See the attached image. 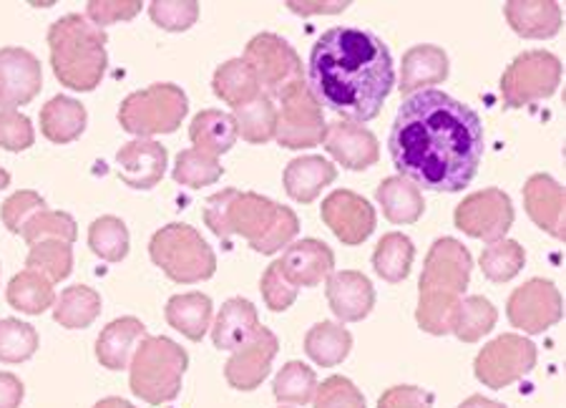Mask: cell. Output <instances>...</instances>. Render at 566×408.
I'll use <instances>...</instances> for the list:
<instances>
[{
    "label": "cell",
    "mask_w": 566,
    "mask_h": 408,
    "mask_svg": "<svg viewBox=\"0 0 566 408\" xmlns=\"http://www.w3.org/2000/svg\"><path fill=\"white\" fill-rule=\"evenodd\" d=\"M244 63L254 71L264 88V96H277L282 88L295 84L303 76V61L295 49L275 33H260L244 49Z\"/></svg>",
    "instance_id": "7c38bea8"
},
{
    "label": "cell",
    "mask_w": 566,
    "mask_h": 408,
    "mask_svg": "<svg viewBox=\"0 0 566 408\" xmlns=\"http://www.w3.org/2000/svg\"><path fill=\"white\" fill-rule=\"evenodd\" d=\"M272 199L254 192H237V189H222L207 199L205 222L217 238L230 240L232 234H242L250 242L260 240L277 215Z\"/></svg>",
    "instance_id": "ba28073f"
},
{
    "label": "cell",
    "mask_w": 566,
    "mask_h": 408,
    "mask_svg": "<svg viewBox=\"0 0 566 408\" xmlns=\"http://www.w3.org/2000/svg\"><path fill=\"white\" fill-rule=\"evenodd\" d=\"M6 297L8 303H11V307L29 315H41L45 307L56 303L53 283L35 270L18 272V275L11 280V285H8Z\"/></svg>",
    "instance_id": "e575fe53"
},
{
    "label": "cell",
    "mask_w": 566,
    "mask_h": 408,
    "mask_svg": "<svg viewBox=\"0 0 566 408\" xmlns=\"http://www.w3.org/2000/svg\"><path fill=\"white\" fill-rule=\"evenodd\" d=\"M43 86L41 63L25 49H0V106L29 104Z\"/></svg>",
    "instance_id": "e0dca14e"
},
{
    "label": "cell",
    "mask_w": 566,
    "mask_h": 408,
    "mask_svg": "<svg viewBox=\"0 0 566 408\" xmlns=\"http://www.w3.org/2000/svg\"><path fill=\"white\" fill-rule=\"evenodd\" d=\"M8 185H11V175H8V171L0 167V192H3Z\"/></svg>",
    "instance_id": "91938a15"
},
{
    "label": "cell",
    "mask_w": 566,
    "mask_h": 408,
    "mask_svg": "<svg viewBox=\"0 0 566 408\" xmlns=\"http://www.w3.org/2000/svg\"><path fill=\"white\" fill-rule=\"evenodd\" d=\"M142 0H91L86 3V18L98 29L118 21H129L142 11Z\"/></svg>",
    "instance_id": "f5cc1de1"
},
{
    "label": "cell",
    "mask_w": 566,
    "mask_h": 408,
    "mask_svg": "<svg viewBox=\"0 0 566 408\" xmlns=\"http://www.w3.org/2000/svg\"><path fill=\"white\" fill-rule=\"evenodd\" d=\"M524 205L532 220L549 232L552 238L564 240L566 224H564V187L549 175H534L528 177L524 185Z\"/></svg>",
    "instance_id": "7402d4cb"
},
{
    "label": "cell",
    "mask_w": 566,
    "mask_h": 408,
    "mask_svg": "<svg viewBox=\"0 0 566 408\" xmlns=\"http://www.w3.org/2000/svg\"><path fill=\"white\" fill-rule=\"evenodd\" d=\"M151 21L164 31H187L197 23L199 18V3L187 0V3H167V0H154L149 6Z\"/></svg>",
    "instance_id": "c3c4849f"
},
{
    "label": "cell",
    "mask_w": 566,
    "mask_h": 408,
    "mask_svg": "<svg viewBox=\"0 0 566 408\" xmlns=\"http://www.w3.org/2000/svg\"><path fill=\"white\" fill-rule=\"evenodd\" d=\"M187 94L175 84H154L144 91H134L118 108V122L129 134L149 139L154 134L177 132L187 116Z\"/></svg>",
    "instance_id": "52a82bcc"
},
{
    "label": "cell",
    "mask_w": 566,
    "mask_h": 408,
    "mask_svg": "<svg viewBox=\"0 0 566 408\" xmlns=\"http://www.w3.org/2000/svg\"><path fill=\"white\" fill-rule=\"evenodd\" d=\"M94 408H134L129 401H124V398H104V401H98Z\"/></svg>",
    "instance_id": "680465c9"
},
{
    "label": "cell",
    "mask_w": 566,
    "mask_h": 408,
    "mask_svg": "<svg viewBox=\"0 0 566 408\" xmlns=\"http://www.w3.org/2000/svg\"><path fill=\"white\" fill-rule=\"evenodd\" d=\"M277 351H280L277 335L260 325V331L254 333V338L250 343H244L242 348H237L232 353V358L227 360L224 366L227 384L237 388V391H254V388L268 378Z\"/></svg>",
    "instance_id": "2e32d148"
},
{
    "label": "cell",
    "mask_w": 566,
    "mask_h": 408,
    "mask_svg": "<svg viewBox=\"0 0 566 408\" xmlns=\"http://www.w3.org/2000/svg\"><path fill=\"white\" fill-rule=\"evenodd\" d=\"M562 84V61L549 51H526L501 76V96L509 108L549 98Z\"/></svg>",
    "instance_id": "30bf717a"
},
{
    "label": "cell",
    "mask_w": 566,
    "mask_h": 408,
    "mask_svg": "<svg viewBox=\"0 0 566 408\" xmlns=\"http://www.w3.org/2000/svg\"><path fill=\"white\" fill-rule=\"evenodd\" d=\"M416 248L406 234L390 232L382 234L378 242L376 252H373V268H376L378 275L388 283H400V280L408 278L410 268H413Z\"/></svg>",
    "instance_id": "74e56055"
},
{
    "label": "cell",
    "mask_w": 566,
    "mask_h": 408,
    "mask_svg": "<svg viewBox=\"0 0 566 408\" xmlns=\"http://www.w3.org/2000/svg\"><path fill=\"white\" fill-rule=\"evenodd\" d=\"M21 234L29 244L41 242V240H61V242L71 244L78 238V230H76V222H73L71 215L43 210L39 215H33L31 220L25 222Z\"/></svg>",
    "instance_id": "f6af8a7d"
},
{
    "label": "cell",
    "mask_w": 566,
    "mask_h": 408,
    "mask_svg": "<svg viewBox=\"0 0 566 408\" xmlns=\"http://www.w3.org/2000/svg\"><path fill=\"white\" fill-rule=\"evenodd\" d=\"M526 262V252L514 240H499L491 242L489 248L481 252V270L483 275L494 283H509L511 278H516L522 272Z\"/></svg>",
    "instance_id": "60d3db41"
},
{
    "label": "cell",
    "mask_w": 566,
    "mask_h": 408,
    "mask_svg": "<svg viewBox=\"0 0 566 408\" xmlns=\"http://www.w3.org/2000/svg\"><path fill=\"white\" fill-rule=\"evenodd\" d=\"M167 159L169 154L159 142L136 139L118 149L116 169L126 187L151 189L159 185L164 171H167Z\"/></svg>",
    "instance_id": "d6986e66"
},
{
    "label": "cell",
    "mask_w": 566,
    "mask_h": 408,
    "mask_svg": "<svg viewBox=\"0 0 566 408\" xmlns=\"http://www.w3.org/2000/svg\"><path fill=\"white\" fill-rule=\"evenodd\" d=\"M327 303L337 321L358 323L368 317L376 305V290L363 272L343 270L327 278Z\"/></svg>",
    "instance_id": "44dd1931"
},
{
    "label": "cell",
    "mask_w": 566,
    "mask_h": 408,
    "mask_svg": "<svg viewBox=\"0 0 566 408\" xmlns=\"http://www.w3.org/2000/svg\"><path fill=\"white\" fill-rule=\"evenodd\" d=\"M323 222L331 227L333 234L345 244H360L376 230V210L360 195L337 189L323 202Z\"/></svg>",
    "instance_id": "9a60e30c"
},
{
    "label": "cell",
    "mask_w": 566,
    "mask_h": 408,
    "mask_svg": "<svg viewBox=\"0 0 566 408\" xmlns=\"http://www.w3.org/2000/svg\"><path fill=\"white\" fill-rule=\"evenodd\" d=\"M376 197L382 207V215H386L392 224H413L421 220V215L426 210L421 189L406 177L382 179Z\"/></svg>",
    "instance_id": "f1b7e54d"
},
{
    "label": "cell",
    "mask_w": 566,
    "mask_h": 408,
    "mask_svg": "<svg viewBox=\"0 0 566 408\" xmlns=\"http://www.w3.org/2000/svg\"><path fill=\"white\" fill-rule=\"evenodd\" d=\"M33 142L35 134L29 116L18 112V108H3L0 112V149L23 151L33 147Z\"/></svg>",
    "instance_id": "681fc988"
},
{
    "label": "cell",
    "mask_w": 566,
    "mask_h": 408,
    "mask_svg": "<svg viewBox=\"0 0 566 408\" xmlns=\"http://www.w3.org/2000/svg\"><path fill=\"white\" fill-rule=\"evenodd\" d=\"M504 15L511 29L524 39H552L562 29V8L554 0H511L504 6Z\"/></svg>",
    "instance_id": "d4e9b609"
},
{
    "label": "cell",
    "mask_w": 566,
    "mask_h": 408,
    "mask_svg": "<svg viewBox=\"0 0 566 408\" xmlns=\"http://www.w3.org/2000/svg\"><path fill=\"white\" fill-rule=\"evenodd\" d=\"M88 248L106 262H122L129 255V230L118 217H98L88 230Z\"/></svg>",
    "instance_id": "f35d334b"
},
{
    "label": "cell",
    "mask_w": 566,
    "mask_h": 408,
    "mask_svg": "<svg viewBox=\"0 0 566 408\" xmlns=\"http://www.w3.org/2000/svg\"><path fill=\"white\" fill-rule=\"evenodd\" d=\"M29 270L41 272L51 283H61L71 275L73 268V252L69 242L61 240H41L31 244L29 260H25Z\"/></svg>",
    "instance_id": "ab89813d"
},
{
    "label": "cell",
    "mask_w": 566,
    "mask_h": 408,
    "mask_svg": "<svg viewBox=\"0 0 566 408\" xmlns=\"http://www.w3.org/2000/svg\"><path fill=\"white\" fill-rule=\"evenodd\" d=\"M214 94L224 104L240 108L260 96V81L242 59H232L214 71Z\"/></svg>",
    "instance_id": "1f68e13d"
},
{
    "label": "cell",
    "mask_w": 566,
    "mask_h": 408,
    "mask_svg": "<svg viewBox=\"0 0 566 408\" xmlns=\"http://www.w3.org/2000/svg\"><path fill=\"white\" fill-rule=\"evenodd\" d=\"M285 275L295 287H315L325 278L333 275L335 255L325 242L319 240H300L287 244L277 260Z\"/></svg>",
    "instance_id": "ffe728a7"
},
{
    "label": "cell",
    "mask_w": 566,
    "mask_h": 408,
    "mask_svg": "<svg viewBox=\"0 0 566 408\" xmlns=\"http://www.w3.org/2000/svg\"><path fill=\"white\" fill-rule=\"evenodd\" d=\"M260 331V317L258 307L244 297H230L219 311L214 328H212V341L219 351H237L242 348L244 343L254 338V333Z\"/></svg>",
    "instance_id": "cb8c5ba5"
},
{
    "label": "cell",
    "mask_w": 566,
    "mask_h": 408,
    "mask_svg": "<svg viewBox=\"0 0 566 408\" xmlns=\"http://www.w3.org/2000/svg\"><path fill=\"white\" fill-rule=\"evenodd\" d=\"M536 366V346L524 335L506 333L499 335L496 341H491L486 348H483L476 363H473V374L481 380L483 386L501 391L511 384H516L518 378L532 374Z\"/></svg>",
    "instance_id": "8fae6325"
},
{
    "label": "cell",
    "mask_w": 566,
    "mask_h": 408,
    "mask_svg": "<svg viewBox=\"0 0 566 408\" xmlns=\"http://www.w3.org/2000/svg\"><path fill=\"white\" fill-rule=\"evenodd\" d=\"M323 144L325 149L333 154L335 161H340L345 169H353V171H363L373 167L380 157L376 136L355 122L337 119L333 124H327Z\"/></svg>",
    "instance_id": "ac0fdd59"
},
{
    "label": "cell",
    "mask_w": 566,
    "mask_h": 408,
    "mask_svg": "<svg viewBox=\"0 0 566 408\" xmlns=\"http://www.w3.org/2000/svg\"><path fill=\"white\" fill-rule=\"evenodd\" d=\"M564 303L562 293L552 280H528L516 287L509 297V321L514 328L528 335H538L549 331L552 325L562 321Z\"/></svg>",
    "instance_id": "5bb4252c"
},
{
    "label": "cell",
    "mask_w": 566,
    "mask_h": 408,
    "mask_svg": "<svg viewBox=\"0 0 566 408\" xmlns=\"http://www.w3.org/2000/svg\"><path fill=\"white\" fill-rule=\"evenodd\" d=\"M396 86L388 45L376 33L331 29L319 35L307 63V88L319 106L345 122H370Z\"/></svg>",
    "instance_id": "7a4b0ae2"
},
{
    "label": "cell",
    "mask_w": 566,
    "mask_h": 408,
    "mask_svg": "<svg viewBox=\"0 0 566 408\" xmlns=\"http://www.w3.org/2000/svg\"><path fill=\"white\" fill-rule=\"evenodd\" d=\"M378 408H433V396L418 386H396L380 396Z\"/></svg>",
    "instance_id": "db71d44e"
},
{
    "label": "cell",
    "mask_w": 566,
    "mask_h": 408,
    "mask_svg": "<svg viewBox=\"0 0 566 408\" xmlns=\"http://www.w3.org/2000/svg\"><path fill=\"white\" fill-rule=\"evenodd\" d=\"M149 255L164 275L181 285L202 283L217 270V258L207 240L189 224H167L149 242Z\"/></svg>",
    "instance_id": "8992f818"
},
{
    "label": "cell",
    "mask_w": 566,
    "mask_h": 408,
    "mask_svg": "<svg viewBox=\"0 0 566 408\" xmlns=\"http://www.w3.org/2000/svg\"><path fill=\"white\" fill-rule=\"evenodd\" d=\"M348 6L350 3H295V0H290V3H287L292 13H303V15H310V13H340Z\"/></svg>",
    "instance_id": "9f6ffc18"
},
{
    "label": "cell",
    "mask_w": 566,
    "mask_h": 408,
    "mask_svg": "<svg viewBox=\"0 0 566 408\" xmlns=\"http://www.w3.org/2000/svg\"><path fill=\"white\" fill-rule=\"evenodd\" d=\"M45 210V202L39 192H31V189H23V192H15L13 197L6 199L0 217H3V224L8 230L21 234L25 222L31 220L33 215Z\"/></svg>",
    "instance_id": "f907efd6"
},
{
    "label": "cell",
    "mask_w": 566,
    "mask_h": 408,
    "mask_svg": "<svg viewBox=\"0 0 566 408\" xmlns=\"http://www.w3.org/2000/svg\"><path fill=\"white\" fill-rule=\"evenodd\" d=\"M234 126L237 136H242L250 144H264L275 139V126H277V106L272 104L270 96L260 94L254 102L234 108Z\"/></svg>",
    "instance_id": "8d00e7d4"
},
{
    "label": "cell",
    "mask_w": 566,
    "mask_h": 408,
    "mask_svg": "<svg viewBox=\"0 0 566 408\" xmlns=\"http://www.w3.org/2000/svg\"><path fill=\"white\" fill-rule=\"evenodd\" d=\"M51 66L63 86L94 91L106 74V31L84 15H66L51 25Z\"/></svg>",
    "instance_id": "277c9868"
},
{
    "label": "cell",
    "mask_w": 566,
    "mask_h": 408,
    "mask_svg": "<svg viewBox=\"0 0 566 408\" xmlns=\"http://www.w3.org/2000/svg\"><path fill=\"white\" fill-rule=\"evenodd\" d=\"M496 307L491 305L483 295H471L463 297L455 305L453 317H451V333L463 343H476L483 335L494 331L496 325Z\"/></svg>",
    "instance_id": "d6a6232c"
},
{
    "label": "cell",
    "mask_w": 566,
    "mask_h": 408,
    "mask_svg": "<svg viewBox=\"0 0 566 408\" xmlns=\"http://www.w3.org/2000/svg\"><path fill=\"white\" fill-rule=\"evenodd\" d=\"M315 408H368L363 394L355 388L353 380L343 376H333L323 380L315 391Z\"/></svg>",
    "instance_id": "7dc6e473"
},
{
    "label": "cell",
    "mask_w": 566,
    "mask_h": 408,
    "mask_svg": "<svg viewBox=\"0 0 566 408\" xmlns=\"http://www.w3.org/2000/svg\"><path fill=\"white\" fill-rule=\"evenodd\" d=\"M272 391H275V398L280 404L305 406L307 401H313V396L317 391L315 370L307 368L305 363L300 360H290L287 366H282Z\"/></svg>",
    "instance_id": "b9f144b4"
},
{
    "label": "cell",
    "mask_w": 566,
    "mask_h": 408,
    "mask_svg": "<svg viewBox=\"0 0 566 408\" xmlns=\"http://www.w3.org/2000/svg\"><path fill=\"white\" fill-rule=\"evenodd\" d=\"M39 348V333L33 325L6 317L0 321V360L3 363H23L29 360Z\"/></svg>",
    "instance_id": "ee69618b"
},
{
    "label": "cell",
    "mask_w": 566,
    "mask_h": 408,
    "mask_svg": "<svg viewBox=\"0 0 566 408\" xmlns=\"http://www.w3.org/2000/svg\"><path fill=\"white\" fill-rule=\"evenodd\" d=\"M189 356L179 343L157 335L146 338L136 346L132 356V391L142 401L151 406H161L175 401L181 391V378L187 374Z\"/></svg>",
    "instance_id": "5b68a950"
},
{
    "label": "cell",
    "mask_w": 566,
    "mask_h": 408,
    "mask_svg": "<svg viewBox=\"0 0 566 408\" xmlns=\"http://www.w3.org/2000/svg\"><path fill=\"white\" fill-rule=\"evenodd\" d=\"M23 401V384L13 374H0V408H18Z\"/></svg>",
    "instance_id": "11a10c76"
},
{
    "label": "cell",
    "mask_w": 566,
    "mask_h": 408,
    "mask_svg": "<svg viewBox=\"0 0 566 408\" xmlns=\"http://www.w3.org/2000/svg\"><path fill=\"white\" fill-rule=\"evenodd\" d=\"M471 252L459 240L441 238L433 242L421 275V297H418L416 321L426 333H451V317L463 290L471 280Z\"/></svg>",
    "instance_id": "3957f363"
},
{
    "label": "cell",
    "mask_w": 566,
    "mask_h": 408,
    "mask_svg": "<svg viewBox=\"0 0 566 408\" xmlns=\"http://www.w3.org/2000/svg\"><path fill=\"white\" fill-rule=\"evenodd\" d=\"M146 338V328L136 317H118L108 323L96 341V358L108 370L129 368L132 356L139 343Z\"/></svg>",
    "instance_id": "603a6c76"
},
{
    "label": "cell",
    "mask_w": 566,
    "mask_h": 408,
    "mask_svg": "<svg viewBox=\"0 0 566 408\" xmlns=\"http://www.w3.org/2000/svg\"><path fill=\"white\" fill-rule=\"evenodd\" d=\"M222 165L219 159L212 157V154L199 151V149H185L177 157L175 165V179L179 185L199 189L207 185H214V181L222 177Z\"/></svg>",
    "instance_id": "7bdbcfd3"
},
{
    "label": "cell",
    "mask_w": 566,
    "mask_h": 408,
    "mask_svg": "<svg viewBox=\"0 0 566 408\" xmlns=\"http://www.w3.org/2000/svg\"><path fill=\"white\" fill-rule=\"evenodd\" d=\"M392 167L433 192H461L483 159V124L469 104L438 88L406 98L390 126Z\"/></svg>",
    "instance_id": "6da1fadb"
},
{
    "label": "cell",
    "mask_w": 566,
    "mask_h": 408,
    "mask_svg": "<svg viewBox=\"0 0 566 408\" xmlns=\"http://www.w3.org/2000/svg\"><path fill=\"white\" fill-rule=\"evenodd\" d=\"M337 177L335 167L323 157L292 159L285 169V189L295 202H313L327 185Z\"/></svg>",
    "instance_id": "83f0119b"
},
{
    "label": "cell",
    "mask_w": 566,
    "mask_h": 408,
    "mask_svg": "<svg viewBox=\"0 0 566 408\" xmlns=\"http://www.w3.org/2000/svg\"><path fill=\"white\" fill-rule=\"evenodd\" d=\"M102 313V297L94 287H86V285H73L66 287L59 297L56 307H53V317H56V323H61L63 328L69 331H78V328H86L91 325Z\"/></svg>",
    "instance_id": "d590c367"
},
{
    "label": "cell",
    "mask_w": 566,
    "mask_h": 408,
    "mask_svg": "<svg viewBox=\"0 0 566 408\" xmlns=\"http://www.w3.org/2000/svg\"><path fill=\"white\" fill-rule=\"evenodd\" d=\"M511 224H514L511 199L506 192L494 187L469 195L455 207V227L469 234V238H476L489 244L506 240Z\"/></svg>",
    "instance_id": "4fadbf2b"
},
{
    "label": "cell",
    "mask_w": 566,
    "mask_h": 408,
    "mask_svg": "<svg viewBox=\"0 0 566 408\" xmlns=\"http://www.w3.org/2000/svg\"><path fill=\"white\" fill-rule=\"evenodd\" d=\"M262 295H264V303H268L270 311H275V313L287 311V307L295 303L297 287L292 285L285 275H282L280 262H272V265L264 270Z\"/></svg>",
    "instance_id": "816d5d0a"
},
{
    "label": "cell",
    "mask_w": 566,
    "mask_h": 408,
    "mask_svg": "<svg viewBox=\"0 0 566 408\" xmlns=\"http://www.w3.org/2000/svg\"><path fill=\"white\" fill-rule=\"evenodd\" d=\"M86 108L76 98L56 96L41 108V132L53 144L76 142L86 132Z\"/></svg>",
    "instance_id": "4316f807"
},
{
    "label": "cell",
    "mask_w": 566,
    "mask_h": 408,
    "mask_svg": "<svg viewBox=\"0 0 566 408\" xmlns=\"http://www.w3.org/2000/svg\"><path fill=\"white\" fill-rule=\"evenodd\" d=\"M459 408H506V406L491 401V398H483V396H471V398H465Z\"/></svg>",
    "instance_id": "6f0895ef"
},
{
    "label": "cell",
    "mask_w": 566,
    "mask_h": 408,
    "mask_svg": "<svg viewBox=\"0 0 566 408\" xmlns=\"http://www.w3.org/2000/svg\"><path fill=\"white\" fill-rule=\"evenodd\" d=\"M189 139L195 144V149L212 154V157L227 154L237 142L234 119L230 114L217 112V108L199 112L189 126Z\"/></svg>",
    "instance_id": "f546056e"
},
{
    "label": "cell",
    "mask_w": 566,
    "mask_h": 408,
    "mask_svg": "<svg viewBox=\"0 0 566 408\" xmlns=\"http://www.w3.org/2000/svg\"><path fill=\"white\" fill-rule=\"evenodd\" d=\"M277 126L275 139L285 149H307L317 147L325 139L327 124L323 119V106L310 94L307 81L300 79L295 84L285 86L277 94Z\"/></svg>",
    "instance_id": "9c48e42d"
},
{
    "label": "cell",
    "mask_w": 566,
    "mask_h": 408,
    "mask_svg": "<svg viewBox=\"0 0 566 408\" xmlns=\"http://www.w3.org/2000/svg\"><path fill=\"white\" fill-rule=\"evenodd\" d=\"M446 79H449V56H446V51L438 49V45L423 43L406 51L398 88L403 94H410L416 88L441 84Z\"/></svg>",
    "instance_id": "484cf974"
},
{
    "label": "cell",
    "mask_w": 566,
    "mask_h": 408,
    "mask_svg": "<svg viewBox=\"0 0 566 408\" xmlns=\"http://www.w3.org/2000/svg\"><path fill=\"white\" fill-rule=\"evenodd\" d=\"M353 348V335L337 323H317L305 335V353L317 366L333 368L348 358Z\"/></svg>",
    "instance_id": "836d02e7"
},
{
    "label": "cell",
    "mask_w": 566,
    "mask_h": 408,
    "mask_svg": "<svg viewBox=\"0 0 566 408\" xmlns=\"http://www.w3.org/2000/svg\"><path fill=\"white\" fill-rule=\"evenodd\" d=\"M167 323L189 341H202L212 325V301L202 293L175 295L167 303Z\"/></svg>",
    "instance_id": "4dcf8cb0"
},
{
    "label": "cell",
    "mask_w": 566,
    "mask_h": 408,
    "mask_svg": "<svg viewBox=\"0 0 566 408\" xmlns=\"http://www.w3.org/2000/svg\"><path fill=\"white\" fill-rule=\"evenodd\" d=\"M300 230V222H297V215L290 210V207H277V215L272 224L268 227V232L262 234L260 240L250 242L254 252H262V255H272V252H277L282 248H287V244L295 240V234Z\"/></svg>",
    "instance_id": "bcb514c9"
}]
</instances>
